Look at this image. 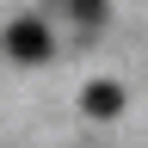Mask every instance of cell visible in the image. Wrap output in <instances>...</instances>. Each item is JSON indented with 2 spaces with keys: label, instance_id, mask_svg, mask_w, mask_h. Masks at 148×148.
<instances>
[{
  "label": "cell",
  "instance_id": "6da1fadb",
  "mask_svg": "<svg viewBox=\"0 0 148 148\" xmlns=\"http://www.w3.org/2000/svg\"><path fill=\"white\" fill-rule=\"evenodd\" d=\"M49 25H43V18H12V25H6V56H12V62H49Z\"/></svg>",
  "mask_w": 148,
  "mask_h": 148
},
{
  "label": "cell",
  "instance_id": "7a4b0ae2",
  "mask_svg": "<svg viewBox=\"0 0 148 148\" xmlns=\"http://www.w3.org/2000/svg\"><path fill=\"white\" fill-rule=\"evenodd\" d=\"M80 111H86V117H117V111H123V86L117 80H92L80 92Z\"/></svg>",
  "mask_w": 148,
  "mask_h": 148
},
{
  "label": "cell",
  "instance_id": "3957f363",
  "mask_svg": "<svg viewBox=\"0 0 148 148\" xmlns=\"http://www.w3.org/2000/svg\"><path fill=\"white\" fill-rule=\"evenodd\" d=\"M68 12L80 25H105V0H68Z\"/></svg>",
  "mask_w": 148,
  "mask_h": 148
}]
</instances>
